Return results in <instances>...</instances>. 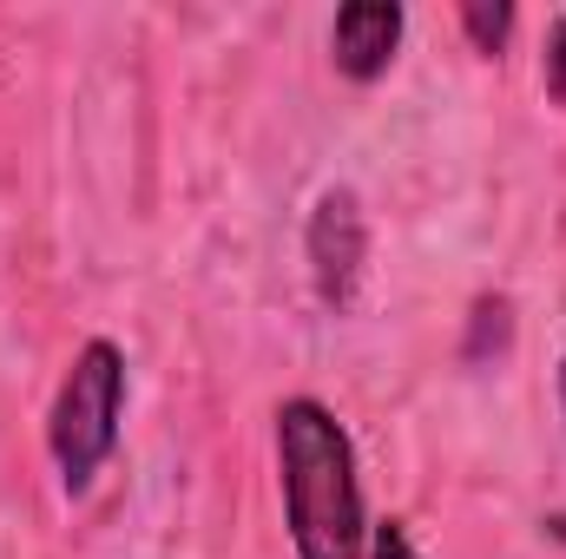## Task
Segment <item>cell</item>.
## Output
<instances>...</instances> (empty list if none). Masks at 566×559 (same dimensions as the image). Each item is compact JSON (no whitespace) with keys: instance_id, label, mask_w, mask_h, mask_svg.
I'll list each match as a JSON object with an SVG mask.
<instances>
[{"instance_id":"5","label":"cell","mask_w":566,"mask_h":559,"mask_svg":"<svg viewBox=\"0 0 566 559\" xmlns=\"http://www.w3.org/2000/svg\"><path fill=\"white\" fill-rule=\"evenodd\" d=\"M514 7L507 0H461V33H468V46L481 53V60H501L507 53V40H514Z\"/></svg>"},{"instance_id":"8","label":"cell","mask_w":566,"mask_h":559,"mask_svg":"<svg viewBox=\"0 0 566 559\" xmlns=\"http://www.w3.org/2000/svg\"><path fill=\"white\" fill-rule=\"evenodd\" d=\"M369 559H422V547L402 520H376L369 527Z\"/></svg>"},{"instance_id":"7","label":"cell","mask_w":566,"mask_h":559,"mask_svg":"<svg viewBox=\"0 0 566 559\" xmlns=\"http://www.w3.org/2000/svg\"><path fill=\"white\" fill-rule=\"evenodd\" d=\"M541 86H547V99L566 106V13L547 20V46H541Z\"/></svg>"},{"instance_id":"9","label":"cell","mask_w":566,"mask_h":559,"mask_svg":"<svg viewBox=\"0 0 566 559\" xmlns=\"http://www.w3.org/2000/svg\"><path fill=\"white\" fill-rule=\"evenodd\" d=\"M554 402H560V421H566V349H560V369H554Z\"/></svg>"},{"instance_id":"4","label":"cell","mask_w":566,"mask_h":559,"mask_svg":"<svg viewBox=\"0 0 566 559\" xmlns=\"http://www.w3.org/2000/svg\"><path fill=\"white\" fill-rule=\"evenodd\" d=\"M402 33H409V13L396 0H349L336 7L329 20V66L349 80V86H376L396 53H402Z\"/></svg>"},{"instance_id":"1","label":"cell","mask_w":566,"mask_h":559,"mask_svg":"<svg viewBox=\"0 0 566 559\" xmlns=\"http://www.w3.org/2000/svg\"><path fill=\"white\" fill-rule=\"evenodd\" d=\"M277 487L296 559H369V500L356 474V441L316 395L277 402Z\"/></svg>"},{"instance_id":"6","label":"cell","mask_w":566,"mask_h":559,"mask_svg":"<svg viewBox=\"0 0 566 559\" xmlns=\"http://www.w3.org/2000/svg\"><path fill=\"white\" fill-rule=\"evenodd\" d=\"M468 323H474V342L461 349L468 362H488V349L501 356V349H507V336H514V309H507V296H481Z\"/></svg>"},{"instance_id":"2","label":"cell","mask_w":566,"mask_h":559,"mask_svg":"<svg viewBox=\"0 0 566 559\" xmlns=\"http://www.w3.org/2000/svg\"><path fill=\"white\" fill-rule=\"evenodd\" d=\"M119 421H126V349L113 336H86L46 409V454L73 500L106 474L119 447Z\"/></svg>"},{"instance_id":"3","label":"cell","mask_w":566,"mask_h":559,"mask_svg":"<svg viewBox=\"0 0 566 559\" xmlns=\"http://www.w3.org/2000/svg\"><path fill=\"white\" fill-rule=\"evenodd\" d=\"M303 264H310V283H316V303L323 309H349L356 289H363V271H369V211L349 184H329L310 218H303Z\"/></svg>"}]
</instances>
